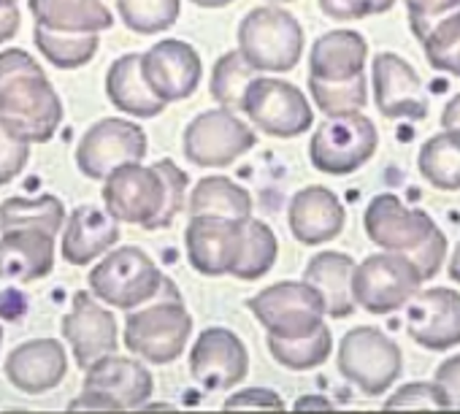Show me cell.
Masks as SVG:
<instances>
[{"mask_svg":"<svg viewBox=\"0 0 460 414\" xmlns=\"http://www.w3.org/2000/svg\"><path fill=\"white\" fill-rule=\"evenodd\" d=\"M22 22L17 0H0V44H6L17 36Z\"/></svg>","mask_w":460,"mask_h":414,"instance_id":"cell-46","label":"cell"},{"mask_svg":"<svg viewBox=\"0 0 460 414\" xmlns=\"http://www.w3.org/2000/svg\"><path fill=\"white\" fill-rule=\"evenodd\" d=\"M0 347H4V328H0Z\"/></svg>","mask_w":460,"mask_h":414,"instance_id":"cell-51","label":"cell"},{"mask_svg":"<svg viewBox=\"0 0 460 414\" xmlns=\"http://www.w3.org/2000/svg\"><path fill=\"white\" fill-rule=\"evenodd\" d=\"M63 122V101L25 49L0 52V125L25 144H47Z\"/></svg>","mask_w":460,"mask_h":414,"instance_id":"cell-1","label":"cell"},{"mask_svg":"<svg viewBox=\"0 0 460 414\" xmlns=\"http://www.w3.org/2000/svg\"><path fill=\"white\" fill-rule=\"evenodd\" d=\"M374 101L382 117L387 119H425L428 117V92L420 74L395 52H379L371 66Z\"/></svg>","mask_w":460,"mask_h":414,"instance_id":"cell-19","label":"cell"},{"mask_svg":"<svg viewBox=\"0 0 460 414\" xmlns=\"http://www.w3.org/2000/svg\"><path fill=\"white\" fill-rule=\"evenodd\" d=\"M146 133L133 119L106 117L82 136L76 146V165L79 171L93 179L103 181L114 168L125 163H141L146 157Z\"/></svg>","mask_w":460,"mask_h":414,"instance_id":"cell-12","label":"cell"},{"mask_svg":"<svg viewBox=\"0 0 460 414\" xmlns=\"http://www.w3.org/2000/svg\"><path fill=\"white\" fill-rule=\"evenodd\" d=\"M422 282V274L406 255H368L352 269V301L368 314H390L403 309L420 293Z\"/></svg>","mask_w":460,"mask_h":414,"instance_id":"cell-8","label":"cell"},{"mask_svg":"<svg viewBox=\"0 0 460 414\" xmlns=\"http://www.w3.org/2000/svg\"><path fill=\"white\" fill-rule=\"evenodd\" d=\"M417 168L425 181L444 192L460 189V133L441 130L430 136L417 157Z\"/></svg>","mask_w":460,"mask_h":414,"instance_id":"cell-31","label":"cell"},{"mask_svg":"<svg viewBox=\"0 0 460 414\" xmlns=\"http://www.w3.org/2000/svg\"><path fill=\"white\" fill-rule=\"evenodd\" d=\"M4 368L17 390L41 395L55 390L68 376V352L58 339H33L14 347Z\"/></svg>","mask_w":460,"mask_h":414,"instance_id":"cell-22","label":"cell"},{"mask_svg":"<svg viewBox=\"0 0 460 414\" xmlns=\"http://www.w3.org/2000/svg\"><path fill=\"white\" fill-rule=\"evenodd\" d=\"M269 4H290V0H269Z\"/></svg>","mask_w":460,"mask_h":414,"instance_id":"cell-50","label":"cell"},{"mask_svg":"<svg viewBox=\"0 0 460 414\" xmlns=\"http://www.w3.org/2000/svg\"><path fill=\"white\" fill-rule=\"evenodd\" d=\"M339 374L363 395H382L403 374L401 347L379 328L360 325L344 333L336 355Z\"/></svg>","mask_w":460,"mask_h":414,"instance_id":"cell-6","label":"cell"},{"mask_svg":"<svg viewBox=\"0 0 460 414\" xmlns=\"http://www.w3.org/2000/svg\"><path fill=\"white\" fill-rule=\"evenodd\" d=\"M122 22L138 36H155L176 25L181 0H117Z\"/></svg>","mask_w":460,"mask_h":414,"instance_id":"cell-37","label":"cell"},{"mask_svg":"<svg viewBox=\"0 0 460 414\" xmlns=\"http://www.w3.org/2000/svg\"><path fill=\"white\" fill-rule=\"evenodd\" d=\"M409 9V25L411 31L425 28L428 22L460 9V0H403Z\"/></svg>","mask_w":460,"mask_h":414,"instance_id":"cell-43","label":"cell"},{"mask_svg":"<svg viewBox=\"0 0 460 414\" xmlns=\"http://www.w3.org/2000/svg\"><path fill=\"white\" fill-rule=\"evenodd\" d=\"M31 17L52 33H103L114 25L103 0H28Z\"/></svg>","mask_w":460,"mask_h":414,"instance_id":"cell-26","label":"cell"},{"mask_svg":"<svg viewBox=\"0 0 460 414\" xmlns=\"http://www.w3.org/2000/svg\"><path fill=\"white\" fill-rule=\"evenodd\" d=\"M33 41H36L39 52L55 68H63V71H74V68L87 66L101 47L98 33H52V31L39 28V25H36Z\"/></svg>","mask_w":460,"mask_h":414,"instance_id":"cell-34","label":"cell"},{"mask_svg":"<svg viewBox=\"0 0 460 414\" xmlns=\"http://www.w3.org/2000/svg\"><path fill=\"white\" fill-rule=\"evenodd\" d=\"M106 95L111 106L128 117L152 119L165 111V103L152 95L141 76V55H122L106 74Z\"/></svg>","mask_w":460,"mask_h":414,"instance_id":"cell-28","label":"cell"},{"mask_svg":"<svg viewBox=\"0 0 460 414\" xmlns=\"http://www.w3.org/2000/svg\"><path fill=\"white\" fill-rule=\"evenodd\" d=\"M385 409H390V411H395V409H449V403L441 395V390L436 387V382H411V384L401 387L385 403Z\"/></svg>","mask_w":460,"mask_h":414,"instance_id":"cell-40","label":"cell"},{"mask_svg":"<svg viewBox=\"0 0 460 414\" xmlns=\"http://www.w3.org/2000/svg\"><path fill=\"white\" fill-rule=\"evenodd\" d=\"M63 339L71 347V355L79 368H90L95 360L117 352L119 347V333H117V320L114 312L101 306L95 295L87 290H79L74 295L71 312L60 322Z\"/></svg>","mask_w":460,"mask_h":414,"instance_id":"cell-18","label":"cell"},{"mask_svg":"<svg viewBox=\"0 0 460 414\" xmlns=\"http://www.w3.org/2000/svg\"><path fill=\"white\" fill-rule=\"evenodd\" d=\"M309 95L314 98L317 109L328 117L333 114H349V111H363L368 103V90H366V74L347 79V82H317L309 79Z\"/></svg>","mask_w":460,"mask_h":414,"instance_id":"cell-38","label":"cell"},{"mask_svg":"<svg viewBox=\"0 0 460 414\" xmlns=\"http://www.w3.org/2000/svg\"><path fill=\"white\" fill-rule=\"evenodd\" d=\"M376 146V125L363 111L333 114L314 130L309 141V160L320 173L349 176L374 157Z\"/></svg>","mask_w":460,"mask_h":414,"instance_id":"cell-7","label":"cell"},{"mask_svg":"<svg viewBox=\"0 0 460 414\" xmlns=\"http://www.w3.org/2000/svg\"><path fill=\"white\" fill-rule=\"evenodd\" d=\"M66 225V206L58 195L39 198H6L0 203V231L36 228L58 236Z\"/></svg>","mask_w":460,"mask_h":414,"instance_id":"cell-30","label":"cell"},{"mask_svg":"<svg viewBox=\"0 0 460 414\" xmlns=\"http://www.w3.org/2000/svg\"><path fill=\"white\" fill-rule=\"evenodd\" d=\"M441 128L460 133V92L444 106V111H441Z\"/></svg>","mask_w":460,"mask_h":414,"instance_id":"cell-47","label":"cell"},{"mask_svg":"<svg viewBox=\"0 0 460 414\" xmlns=\"http://www.w3.org/2000/svg\"><path fill=\"white\" fill-rule=\"evenodd\" d=\"M239 52L258 74H288L301 63L304 28L288 9H252L239 25Z\"/></svg>","mask_w":460,"mask_h":414,"instance_id":"cell-3","label":"cell"},{"mask_svg":"<svg viewBox=\"0 0 460 414\" xmlns=\"http://www.w3.org/2000/svg\"><path fill=\"white\" fill-rule=\"evenodd\" d=\"M119 242V225L93 203H82L63 225V258L71 266H90Z\"/></svg>","mask_w":460,"mask_h":414,"instance_id":"cell-24","label":"cell"},{"mask_svg":"<svg viewBox=\"0 0 460 414\" xmlns=\"http://www.w3.org/2000/svg\"><path fill=\"white\" fill-rule=\"evenodd\" d=\"M266 344H269L271 357L290 371H312V368L323 366L333 352V336H331L328 325H320L314 333L301 336V339L269 336Z\"/></svg>","mask_w":460,"mask_h":414,"instance_id":"cell-33","label":"cell"},{"mask_svg":"<svg viewBox=\"0 0 460 414\" xmlns=\"http://www.w3.org/2000/svg\"><path fill=\"white\" fill-rule=\"evenodd\" d=\"M55 269V236L36 228L4 231L0 239V279L39 282Z\"/></svg>","mask_w":460,"mask_h":414,"instance_id":"cell-23","label":"cell"},{"mask_svg":"<svg viewBox=\"0 0 460 414\" xmlns=\"http://www.w3.org/2000/svg\"><path fill=\"white\" fill-rule=\"evenodd\" d=\"M428 63L441 74L460 76V9L414 31Z\"/></svg>","mask_w":460,"mask_h":414,"instance_id":"cell-32","label":"cell"},{"mask_svg":"<svg viewBox=\"0 0 460 414\" xmlns=\"http://www.w3.org/2000/svg\"><path fill=\"white\" fill-rule=\"evenodd\" d=\"M247 309L274 339H301L325 325L323 295L306 282H277L252 295Z\"/></svg>","mask_w":460,"mask_h":414,"instance_id":"cell-10","label":"cell"},{"mask_svg":"<svg viewBox=\"0 0 460 414\" xmlns=\"http://www.w3.org/2000/svg\"><path fill=\"white\" fill-rule=\"evenodd\" d=\"M436 387L441 390V395L447 398L449 409H460V355L447 357L433 376Z\"/></svg>","mask_w":460,"mask_h":414,"instance_id":"cell-44","label":"cell"},{"mask_svg":"<svg viewBox=\"0 0 460 414\" xmlns=\"http://www.w3.org/2000/svg\"><path fill=\"white\" fill-rule=\"evenodd\" d=\"M406 330L414 344L447 352L460 344V293L449 287L420 290L406 304Z\"/></svg>","mask_w":460,"mask_h":414,"instance_id":"cell-20","label":"cell"},{"mask_svg":"<svg viewBox=\"0 0 460 414\" xmlns=\"http://www.w3.org/2000/svg\"><path fill=\"white\" fill-rule=\"evenodd\" d=\"M160 266L141 247H117L90 271V295L98 301L130 312L155 301L163 287Z\"/></svg>","mask_w":460,"mask_h":414,"instance_id":"cell-4","label":"cell"},{"mask_svg":"<svg viewBox=\"0 0 460 414\" xmlns=\"http://www.w3.org/2000/svg\"><path fill=\"white\" fill-rule=\"evenodd\" d=\"M258 76V71L242 57L239 49L234 52H225L217 63H214V71H211V98L219 103V109H227V111H242V98H244V90L247 84Z\"/></svg>","mask_w":460,"mask_h":414,"instance_id":"cell-35","label":"cell"},{"mask_svg":"<svg viewBox=\"0 0 460 414\" xmlns=\"http://www.w3.org/2000/svg\"><path fill=\"white\" fill-rule=\"evenodd\" d=\"M103 203L117 223H130L149 231L165 203V184L152 165L125 163L103 179Z\"/></svg>","mask_w":460,"mask_h":414,"instance_id":"cell-15","label":"cell"},{"mask_svg":"<svg viewBox=\"0 0 460 414\" xmlns=\"http://www.w3.org/2000/svg\"><path fill=\"white\" fill-rule=\"evenodd\" d=\"M31 160V144L12 136L4 125H0V184L14 181Z\"/></svg>","mask_w":460,"mask_h":414,"instance_id":"cell-42","label":"cell"},{"mask_svg":"<svg viewBox=\"0 0 460 414\" xmlns=\"http://www.w3.org/2000/svg\"><path fill=\"white\" fill-rule=\"evenodd\" d=\"M368 44L358 31H331L309 52V79L347 82L366 74Z\"/></svg>","mask_w":460,"mask_h":414,"instance_id":"cell-25","label":"cell"},{"mask_svg":"<svg viewBox=\"0 0 460 414\" xmlns=\"http://www.w3.org/2000/svg\"><path fill=\"white\" fill-rule=\"evenodd\" d=\"M363 228L376 247H382L385 252H401L406 258L425 247L438 231L430 215L403 206V200L393 192L371 198L363 215Z\"/></svg>","mask_w":460,"mask_h":414,"instance_id":"cell-14","label":"cell"},{"mask_svg":"<svg viewBox=\"0 0 460 414\" xmlns=\"http://www.w3.org/2000/svg\"><path fill=\"white\" fill-rule=\"evenodd\" d=\"M247 239V220L198 215L190 217L184 247L190 266L203 277H227L242 260Z\"/></svg>","mask_w":460,"mask_h":414,"instance_id":"cell-13","label":"cell"},{"mask_svg":"<svg viewBox=\"0 0 460 414\" xmlns=\"http://www.w3.org/2000/svg\"><path fill=\"white\" fill-rule=\"evenodd\" d=\"M152 168L160 173V179H163V184H165V203H163L160 215H157V217L152 220V225H149V231H157V228H168V225L176 220V215L187 206V181H190V179H187V173H184L173 160H168V157L157 160Z\"/></svg>","mask_w":460,"mask_h":414,"instance_id":"cell-39","label":"cell"},{"mask_svg":"<svg viewBox=\"0 0 460 414\" xmlns=\"http://www.w3.org/2000/svg\"><path fill=\"white\" fill-rule=\"evenodd\" d=\"M192 4L198 9H225V6L234 4V0H192Z\"/></svg>","mask_w":460,"mask_h":414,"instance_id":"cell-49","label":"cell"},{"mask_svg":"<svg viewBox=\"0 0 460 414\" xmlns=\"http://www.w3.org/2000/svg\"><path fill=\"white\" fill-rule=\"evenodd\" d=\"M395 6V0H320L325 17L336 22H352L371 14H385Z\"/></svg>","mask_w":460,"mask_h":414,"instance_id":"cell-41","label":"cell"},{"mask_svg":"<svg viewBox=\"0 0 460 414\" xmlns=\"http://www.w3.org/2000/svg\"><path fill=\"white\" fill-rule=\"evenodd\" d=\"M250 355L244 341L227 328H206L190 349V374L203 390H230L244 382Z\"/></svg>","mask_w":460,"mask_h":414,"instance_id":"cell-17","label":"cell"},{"mask_svg":"<svg viewBox=\"0 0 460 414\" xmlns=\"http://www.w3.org/2000/svg\"><path fill=\"white\" fill-rule=\"evenodd\" d=\"M155 392V376L152 371L136 360L122 357L117 352L95 360L87 368L84 387L79 398L71 403L74 411L90 409V411H128L144 406Z\"/></svg>","mask_w":460,"mask_h":414,"instance_id":"cell-5","label":"cell"},{"mask_svg":"<svg viewBox=\"0 0 460 414\" xmlns=\"http://www.w3.org/2000/svg\"><path fill=\"white\" fill-rule=\"evenodd\" d=\"M247 406H255V409H282L285 403H282V398L274 390H263V387H250V390L234 392L225 401V409H247Z\"/></svg>","mask_w":460,"mask_h":414,"instance_id":"cell-45","label":"cell"},{"mask_svg":"<svg viewBox=\"0 0 460 414\" xmlns=\"http://www.w3.org/2000/svg\"><path fill=\"white\" fill-rule=\"evenodd\" d=\"M279 258V242L277 233L271 231L269 223L263 220H247V239H244V252L234 274L242 282H258L263 279Z\"/></svg>","mask_w":460,"mask_h":414,"instance_id":"cell-36","label":"cell"},{"mask_svg":"<svg viewBox=\"0 0 460 414\" xmlns=\"http://www.w3.org/2000/svg\"><path fill=\"white\" fill-rule=\"evenodd\" d=\"M184 209L190 212V217L219 215V217H234V220H250L252 195L247 187L236 184L227 176H206L195 184Z\"/></svg>","mask_w":460,"mask_h":414,"instance_id":"cell-29","label":"cell"},{"mask_svg":"<svg viewBox=\"0 0 460 414\" xmlns=\"http://www.w3.org/2000/svg\"><path fill=\"white\" fill-rule=\"evenodd\" d=\"M447 271H449V277L460 285V244L455 247V252H452V258H449V266H447Z\"/></svg>","mask_w":460,"mask_h":414,"instance_id":"cell-48","label":"cell"},{"mask_svg":"<svg viewBox=\"0 0 460 414\" xmlns=\"http://www.w3.org/2000/svg\"><path fill=\"white\" fill-rule=\"evenodd\" d=\"M141 76L152 95L165 106L187 101L198 90L203 76L200 55L195 52L192 44L179 39L157 41L152 49L141 55Z\"/></svg>","mask_w":460,"mask_h":414,"instance_id":"cell-16","label":"cell"},{"mask_svg":"<svg viewBox=\"0 0 460 414\" xmlns=\"http://www.w3.org/2000/svg\"><path fill=\"white\" fill-rule=\"evenodd\" d=\"M255 144V130L227 109H208L184 128V157L200 168H225Z\"/></svg>","mask_w":460,"mask_h":414,"instance_id":"cell-11","label":"cell"},{"mask_svg":"<svg viewBox=\"0 0 460 414\" xmlns=\"http://www.w3.org/2000/svg\"><path fill=\"white\" fill-rule=\"evenodd\" d=\"M242 114L250 122L274 138H296L304 136L312 122L314 111L309 98L290 82L277 76H255L242 98Z\"/></svg>","mask_w":460,"mask_h":414,"instance_id":"cell-9","label":"cell"},{"mask_svg":"<svg viewBox=\"0 0 460 414\" xmlns=\"http://www.w3.org/2000/svg\"><path fill=\"white\" fill-rule=\"evenodd\" d=\"M347 223V209L339 195L323 184L304 187L293 195L288 206V225L296 242L306 247H320L341 236Z\"/></svg>","mask_w":460,"mask_h":414,"instance_id":"cell-21","label":"cell"},{"mask_svg":"<svg viewBox=\"0 0 460 414\" xmlns=\"http://www.w3.org/2000/svg\"><path fill=\"white\" fill-rule=\"evenodd\" d=\"M190 333L192 317L171 279H163L152 306L130 309L125 320V347L130 355H138L155 366L173 363L184 352Z\"/></svg>","mask_w":460,"mask_h":414,"instance_id":"cell-2","label":"cell"},{"mask_svg":"<svg viewBox=\"0 0 460 414\" xmlns=\"http://www.w3.org/2000/svg\"><path fill=\"white\" fill-rule=\"evenodd\" d=\"M352 269L355 260L344 252H317L304 269V282L312 285L325 304V314L344 320L355 312L352 301Z\"/></svg>","mask_w":460,"mask_h":414,"instance_id":"cell-27","label":"cell"}]
</instances>
